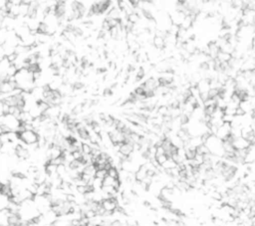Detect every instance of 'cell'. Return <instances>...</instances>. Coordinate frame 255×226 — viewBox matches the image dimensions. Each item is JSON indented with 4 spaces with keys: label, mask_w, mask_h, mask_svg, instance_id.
I'll return each mask as SVG.
<instances>
[{
    "label": "cell",
    "mask_w": 255,
    "mask_h": 226,
    "mask_svg": "<svg viewBox=\"0 0 255 226\" xmlns=\"http://www.w3.org/2000/svg\"><path fill=\"white\" fill-rule=\"evenodd\" d=\"M18 137L19 141L24 143L25 146H30V144L37 143L38 138H39V134L35 131H24L18 133Z\"/></svg>",
    "instance_id": "obj_1"
},
{
    "label": "cell",
    "mask_w": 255,
    "mask_h": 226,
    "mask_svg": "<svg viewBox=\"0 0 255 226\" xmlns=\"http://www.w3.org/2000/svg\"><path fill=\"white\" fill-rule=\"evenodd\" d=\"M146 173H148V170H146V168H145V165L142 164L139 168V169L134 173L135 174V182L143 181L145 178V177H146Z\"/></svg>",
    "instance_id": "obj_2"
},
{
    "label": "cell",
    "mask_w": 255,
    "mask_h": 226,
    "mask_svg": "<svg viewBox=\"0 0 255 226\" xmlns=\"http://www.w3.org/2000/svg\"><path fill=\"white\" fill-rule=\"evenodd\" d=\"M134 152V148H133V144L131 143H122L120 146V148H119V153H122L125 157H129V155H131Z\"/></svg>",
    "instance_id": "obj_3"
},
{
    "label": "cell",
    "mask_w": 255,
    "mask_h": 226,
    "mask_svg": "<svg viewBox=\"0 0 255 226\" xmlns=\"http://www.w3.org/2000/svg\"><path fill=\"white\" fill-rule=\"evenodd\" d=\"M153 43L155 47L158 50H162L164 48H166V43H165V39L161 38V37H159V36H155L154 37V40H153Z\"/></svg>",
    "instance_id": "obj_4"
},
{
    "label": "cell",
    "mask_w": 255,
    "mask_h": 226,
    "mask_svg": "<svg viewBox=\"0 0 255 226\" xmlns=\"http://www.w3.org/2000/svg\"><path fill=\"white\" fill-rule=\"evenodd\" d=\"M231 59V55L227 53H223V52H219L217 57H216V60H217L219 63H227Z\"/></svg>",
    "instance_id": "obj_5"
},
{
    "label": "cell",
    "mask_w": 255,
    "mask_h": 226,
    "mask_svg": "<svg viewBox=\"0 0 255 226\" xmlns=\"http://www.w3.org/2000/svg\"><path fill=\"white\" fill-rule=\"evenodd\" d=\"M9 203V198L3 194H0V211L6 209Z\"/></svg>",
    "instance_id": "obj_6"
},
{
    "label": "cell",
    "mask_w": 255,
    "mask_h": 226,
    "mask_svg": "<svg viewBox=\"0 0 255 226\" xmlns=\"http://www.w3.org/2000/svg\"><path fill=\"white\" fill-rule=\"evenodd\" d=\"M162 168H164L165 170L166 169H171V168H175L176 166V163H175V161H173L171 158H167V160L166 161V163L162 164V165H161Z\"/></svg>",
    "instance_id": "obj_7"
},
{
    "label": "cell",
    "mask_w": 255,
    "mask_h": 226,
    "mask_svg": "<svg viewBox=\"0 0 255 226\" xmlns=\"http://www.w3.org/2000/svg\"><path fill=\"white\" fill-rule=\"evenodd\" d=\"M107 175H109L110 177L114 179H118L119 178V170L116 168H112L111 169H109L107 171Z\"/></svg>",
    "instance_id": "obj_8"
},
{
    "label": "cell",
    "mask_w": 255,
    "mask_h": 226,
    "mask_svg": "<svg viewBox=\"0 0 255 226\" xmlns=\"http://www.w3.org/2000/svg\"><path fill=\"white\" fill-rule=\"evenodd\" d=\"M127 20H128V22L135 25V23H138L140 21V17L135 13H132L131 15L127 16Z\"/></svg>",
    "instance_id": "obj_9"
},
{
    "label": "cell",
    "mask_w": 255,
    "mask_h": 226,
    "mask_svg": "<svg viewBox=\"0 0 255 226\" xmlns=\"http://www.w3.org/2000/svg\"><path fill=\"white\" fill-rule=\"evenodd\" d=\"M106 176H107V170H105V169L96 170L95 175H94V177H96V178H99V179H102V180L104 179Z\"/></svg>",
    "instance_id": "obj_10"
},
{
    "label": "cell",
    "mask_w": 255,
    "mask_h": 226,
    "mask_svg": "<svg viewBox=\"0 0 255 226\" xmlns=\"http://www.w3.org/2000/svg\"><path fill=\"white\" fill-rule=\"evenodd\" d=\"M211 193V197L212 199H214L215 201H221L222 200V193L218 190H214V191H210Z\"/></svg>",
    "instance_id": "obj_11"
},
{
    "label": "cell",
    "mask_w": 255,
    "mask_h": 226,
    "mask_svg": "<svg viewBox=\"0 0 255 226\" xmlns=\"http://www.w3.org/2000/svg\"><path fill=\"white\" fill-rule=\"evenodd\" d=\"M81 152L83 154H91L92 153V148L88 143H82V148H81Z\"/></svg>",
    "instance_id": "obj_12"
},
{
    "label": "cell",
    "mask_w": 255,
    "mask_h": 226,
    "mask_svg": "<svg viewBox=\"0 0 255 226\" xmlns=\"http://www.w3.org/2000/svg\"><path fill=\"white\" fill-rule=\"evenodd\" d=\"M114 180H115V179L112 178V177H110L109 175H107V176L105 177V178L102 180L103 186H112Z\"/></svg>",
    "instance_id": "obj_13"
},
{
    "label": "cell",
    "mask_w": 255,
    "mask_h": 226,
    "mask_svg": "<svg viewBox=\"0 0 255 226\" xmlns=\"http://www.w3.org/2000/svg\"><path fill=\"white\" fill-rule=\"evenodd\" d=\"M81 112H83V104H78L77 106H75L72 109V114L74 116L79 115Z\"/></svg>",
    "instance_id": "obj_14"
},
{
    "label": "cell",
    "mask_w": 255,
    "mask_h": 226,
    "mask_svg": "<svg viewBox=\"0 0 255 226\" xmlns=\"http://www.w3.org/2000/svg\"><path fill=\"white\" fill-rule=\"evenodd\" d=\"M167 158L166 154H162V155H159V157H156V160L158 161V163L160 164V165H162L164 164L166 161L167 160Z\"/></svg>",
    "instance_id": "obj_15"
},
{
    "label": "cell",
    "mask_w": 255,
    "mask_h": 226,
    "mask_svg": "<svg viewBox=\"0 0 255 226\" xmlns=\"http://www.w3.org/2000/svg\"><path fill=\"white\" fill-rule=\"evenodd\" d=\"M84 216L86 218H88L89 220L93 219L95 216H96V212L94 210H92V209H89V210H87L85 213H84Z\"/></svg>",
    "instance_id": "obj_16"
},
{
    "label": "cell",
    "mask_w": 255,
    "mask_h": 226,
    "mask_svg": "<svg viewBox=\"0 0 255 226\" xmlns=\"http://www.w3.org/2000/svg\"><path fill=\"white\" fill-rule=\"evenodd\" d=\"M76 190L78 191L79 194L85 195L86 193H87V185H79V186H76Z\"/></svg>",
    "instance_id": "obj_17"
},
{
    "label": "cell",
    "mask_w": 255,
    "mask_h": 226,
    "mask_svg": "<svg viewBox=\"0 0 255 226\" xmlns=\"http://www.w3.org/2000/svg\"><path fill=\"white\" fill-rule=\"evenodd\" d=\"M126 224L127 226H138L139 223L135 219L132 218V217H128L127 220H126Z\"/></svg>",
    "instance_id": "obj_18"
},
{
    "label": "cell",
    "mask_w": 255,
    "mask_h": 226,
    "mask_svg": "<svg viewBox=\"0 0 255 226\" xmlns=\"http://www.w3.org/2000/svg\"><path fill=\"white\" fill-rule=\"evenodd\" d=\"M234 116H236V117H243V116H245V113H244V111L242 110V109H240L239 107H237L236 109H235V115Z\"/></svg>",
    "instance_id": "obj_19"
},
{
    "label": "cell",
    "mask_w": 255,
    "mask_h": 226,
    "mask_svg": "<svg viewBox=\"0 0 255 226\" xmlns=\"http://www.w3.org/2000/svg\"><path fill=\"white\" fill-rule=\"evenodd\" d=\"M70 226H81V222L79 219H72L70 221Z\"/></svg>",
    "instance_id": "obj_20"
},
{
    "label": "cell",
    "mask_w": 255,
    "mask_h": 226,
    "mask_svg": "<svg viewBox=\"0 0 255 226\" xmlns=\"http://www.w3.org/2000/svg\"><path fill=\"white\" fill-rule=\"evenodd\" d=\"M110 226H122V222L120 221V220L116 219V220H114V221H112L110 223Z\"/></svg>",
    "instance_id": "obj_21"
}]
</instances>
